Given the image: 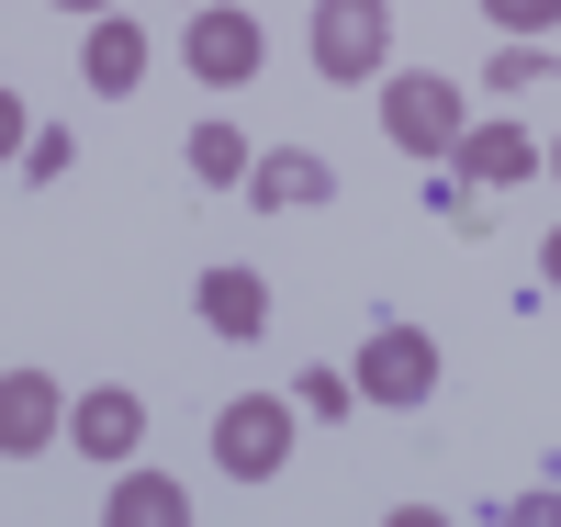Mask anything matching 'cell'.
I'll use <instances>...</instances> for the list:
<instances>
[{
  "label": "cell",
  "instance_id": "11",
  "mask_svg": "<svg viewBox=\"0 0 561 527\" xmlns=\"http://www.w3.org/2000/svg\"><path fill=\"white\" fill-rule=\"evenodd\" d=\"M203 325H214V337H259V325H270V280L237 270V259L203 270Z\"/></svg>",
  "mask_w": 561,
  "mask_h": 527
},
{
  "label": "cell",
  "instance_id": "8",
  "mask_svg": "<svg viewBox=\"0 0 561 527\" xmlns=\"http://www.w3.org/2000/svg\"><path fill=\"white\" fill-rule=\"evenodd\" d=\"M449 158H460V180H483V191H517V180L539 169V135H528V124H472Z\"/></svg>",
  "mask_w": 561,
  "mask_h": 527
},
{
  "label": "cell",
  "instance_id": "7",
  "mask_svg": "<svg viewBox=\"0 0 561 527\" xmlns=\"http://www.w3.org/2000/svg\"><path fill=\"white\" fill-rule=\"evenodd\" d=\"M135 438H147V404H135L124 381H102V393H79V404H68V449H90V460H113V471H124Z\"/></svg>",
  "mask_w": 561,
  "mask_h": 527
},
{
  "label": "cell",
  "instance_id": "15",
  "mask_svg": "<svg viewBox=\"0 0 561 527\" xmlns=\"http://www.w3.org/2000/svg\"><path fill=\"white\" fill-rule=\"evenodd\" d=\"M561 79V57H550V45H505V57L483 68V90H550Z\"/></svg>",
  "mask_w": 561,
  "mask_h": 527
},
{
  "label": "cell",
  "instance_id": "13",
  "mask_svg": "<svg viewBox=\"0 0 561 527\" xmlns=\"http://www.w3.org/2000/svg\"><path fill=\"white\" fill-rule=\"evenodd\" d=\"M248 169H259V158H248L237 124H192V180H203V191H214V180H248Z\"/></svg>",
  "mask_w": 561,
  "mask_h": 527
},
{
  "label": "cell",
  "instance_id": "3",
  "mask_svg": "<svg viewBox=\"0 0 561 527\" xmlns=\"http://www.w3.org/2000/svg\"><path fill=\"white\" fill-rule=\"evenodd\" d=\"M359 404H382V415H404V404H427L438 393V337L427 325H370V348H359Z\"/></svg>",
  "mask_w": 561,
  "mask_h": 527
},
{
  "label": "cell",
  "instance_id": "20",
  "mask_svg": "<svg viewBox=\"0 0 561 527\" xmlns=\"http://www.w3.org/2000/svg\"><path fill=\"white\" fill-rule=\"evenodd\" d=\"M192 12H203V0H192Z\"/></svg>",
  "mask_w": 561,
  "mask_h": 527
},
{
  "label": "cell",
  "instance_id": "6",
  "mask_svg": "<svg viewBox=\"0 0 561 527\" xmlns=\"http://www.w3.org/2000/svg\"><path fill=\"white\" fill-rule=\"evenodd\" d=\"M57 438H68V393H57V381L23 359L12 381H0V449L23 460V449H57Z\"/></svg>",
  "mask_w": 561,
  "mask_h": 527
},
{
  "label": "cell",
  "instance_id": "9",
  "mask_svg": "<svg viewBox=\"0 0 561 527\" xmlns=\"http://www.w3.org/2000/svg\"><path fill=\"white\" fill-rule=\"evenodd\" d=\"M325 191H337V169H325L314 147H270V158L248 169V203H259V214H293V203H325Z\"/></svg>",
  "mask_w": 561,
  "mask_h": 527
},
{
  "label": "cell",
  "instance_id": "5",
  "mask_svg": "<svg viewBox=\"0 0 561 527\" xmlns=\"http://www.w3.org/2000/svg\"><path fill=\"white\" fill-rule=\"evenodd\" d=\"M259 57H270V34L237 12V0H203L192 34H180V68H192L203 90H248V79H259Z\"/></svg>",
  "mask_w": 561,
  "mask_h": 527
},
{
  "label": "cell",
  "instance_id": "12",
  "mask_svg": "<svg viewBox=\"0 0 561 527\" xmlns=\"http://www.w3.org/2000/svg\"><path fill=\"white\" fill-rule=\"evenodd\" d=\"M192 494L169 483V471H113V527H180Z\"/></svg>",
  "mask_w": 561,
  "mask_h": 527
},
{
  "label": "cell",
  "instance_id": "16",
  "mask_svg": "<svg viewBox=\"0 0 561 527\" xmlns=\"http://www.w3.org/2000/svg\"><path fill=\"white\" fill-rule=\"evenodd\" d=\"M348 404H359V381H337V370L304 381V415H348Z\"/></svg>",
  "mask_w": 561,
  "mask_h": 527
},
{
  "label": "cell",
  "instance_id": "17",
  "mask_svg": "<svg viewBox=\"0 0 561 527\" xmlns=\"http://www.w3.org/2000/svg\"><path fill=\"white\" fill-rule=\"evenodd\" d=\"M539 270H550V293H561V225H550V248H539Z\"/></svg>",
  "mask_w": 561,
  "mask_h": 527
},
{
  "label": "cell",
  "instance_id": "18",
  "mask_svg": "<svg viewBox=\"0 0 561 527\" xmlns=\"http://www.w3.org/2000/svg\"><path fill=\"white\" fill-rule=\"evenodd\" d=\"M57 12H113V0H57Z\"/></svg>",
  "mask_w": 561,
  "mask_h": 527
},
{
  "label": "cell",
  "instance_id": "14",
  "mask_svg": "<svg viewBox=\"0 0 561 527\" xmlns=\"http://www.w3.org/2000/svg\"><path fill=\"white\" fill-rule=\"evenodd\" d=\"M472 12H483L494 34H517V45H539V34H561V0H472Z\"/></svg>",
  "mask_w": 561,
  "mask_h": 527
},
{
  "label": "cell",
  "instance_id": "1",
  "mask_svg": "<svg viewBox=\"0 0 561 527\" xmlns=\"http://www.w3.org/2000/svg\"><path fill=\"white\" fill-rule=\"evenodd\" d=\"M382 135H393L404 158H449L460 135H472V102H460V79H438V68L382 79Z\"/></svg>",
  "mask_w": 561,
  "mask_h": 527
},
{
  "label": "cell",
  "instance_id": "10",
  "mask_svg": "<svg viewBox=\"0 0 561 527\" xmlns=\"http://www.w3.org/2000/svg\"><path fill=\"white\" fill-rule=\"evenodd\" d=\"M79 68H90V90H113V102H124V90L147 79V23L102 12V23H90V45H79Z\"/></svg>",
  "mask_w": 561,
  "mask_h": 527
},
{
  "label": "cell",
  "instance_id": "2",
  "mask_svg": "<svg viewBox=\"0 0 561 527\" xmlns=\"http://www.w3.org/2000/svg\"><path fill=\"white\" fill-rule=\"evenodd\" d=\"M304 57L325 68V79H382V57H393V0H314V23H304Z\"/></svg>",
  "mask_w": 561,
  "mask_h": 527
},
{
  "label": "cell",
  "instance_id": "19",
  "mask_svg": "<svg viewBox=\"0 0 561 527\" xmlns=\"http://www.w3.org/2000/svg\"><path fill=\"white\" fill-rule=\"evenodd\" d=\"M550 169H561V147H550Z\"/></svg>",
  "mask_w": 561,
  "mask_h": 527
},
{
  "label": "cell",
  "instance_id": "4",
  "mask_svg": "<svg viewBox=\"0 0 561 527\" xmlns=\"http://www.w3.org/2000/svg\"><path fill=\"white\" fill-rule=\"evenodd\" d=\"M280 460H293V404H280V393H237L214 415V471H225V483H270Z\"/></svg>",
  "mask_w": 561,
  "mask_h": 527
}]
</instances>
